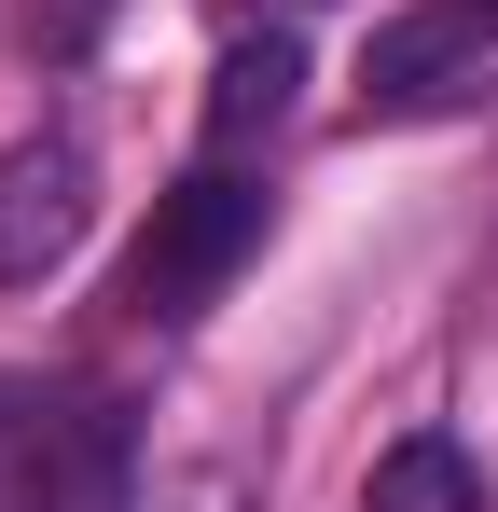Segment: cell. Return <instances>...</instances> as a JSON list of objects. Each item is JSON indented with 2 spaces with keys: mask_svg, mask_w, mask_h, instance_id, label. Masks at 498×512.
I'll use <instances>...</instances> for the list:
<instances>
[{
  "mask_svg": "<svg viewBox=\"0 0 498 512\" xmlns=\"http://www.w3.org/2000/svg\"><path fill=\"white\" fill-rule=\"evenodd\" d=\"M97 222V167L83 139H14L0 153V291H42Z\"/></svg>",
  "mask_w": 498,
  "mask_h": 512,
  "instance_id": "2",
  "label": "cell"
},
{
  "mask_svg": "<svg viewBox=\"0 0 498 512\" xmlns=\"http://www.w3.org/2000/svg\"><path fill=\"white\" fill-rule=\"evenodd\" d=\"M291 97H305V42H291V28H249V42H222V70H208V153L277 139V125H291Z\"/></svg>",
  "mask_w": 498,
  "mask_h": 512,
  "instance_id": "4",
  "label": "cell"
},
{
  "mask_svg": "<svg viewBox=\"0 0 498 512\" xmlns=\"http://www.w3.org/2000/svg\"><path fill=\"white\" fill-rule=\"evenodd\" d=\"M153 512H249V485H236V471H180Z\"/></svg>",
  "mask_w": 498,
  "mask_h": 512,
  "instance_id": "6",
  "label": "cell"
},
{
  "mask_svg": "<svg viewBox=\"0 0 498 512\" xmlns=\"http://www.w3.org/2000/svg\"><path fill=\"white\" fill-rule=\"evenodd\" d=\"M498 56V0H429V14H402L388 42H374V111H415V97H443L457 70H485Z\"/></svg>",
  "mask_w": 498,
  "mask_h": 512,
  "instance_id": "3",
  "label": "cell"
},
{
  "mask_svg": "<svg viewBox=\"0 0 498 512\" xmlns=\"http://www.w3.org/2000/svg\"><path fill=\"white\" fill-rule=\"evenodd\" d=\"M249 250H263V180L194 167L180 194H153V236L125 250V319H194Z\"/></svg>",
  "mask_w": 498,
  "mask_h": 512,
  "instance_id": "1",
  "label": "cell"
},
{
  "mask_svg": "<svg viewBox=\"0 0 498 512\" xmlns=\"http://www.w3.org/2000/svg\"><path fill=\"white\" fill-rule=\"evenodd\" d=\"M360 512H485V457H471V443H443V429H415V443L374 457Z\"/></svg>",
  "mask_w": 498,
  "mask_h": 512,
  "instance_id": "5",
  "label": "cell"
}]
</instances>
